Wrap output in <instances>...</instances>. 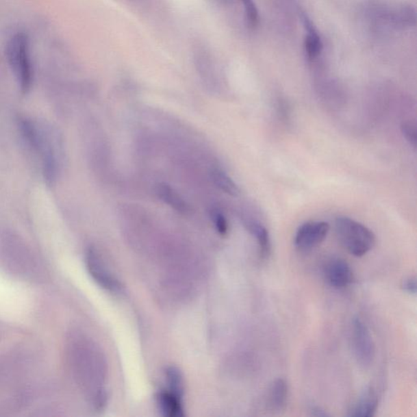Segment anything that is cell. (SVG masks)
Returning a JSON list of instances; mask_svg holds the SVG:
<instances>
[{
	"label": "cell",
	"mask_w": 417,
	"mask_h": 417,
	"mask_svg": "<svg viewBox=\"0 0 417 417\" xmlns=\"http://www.w3.org/2000/svg\"><path fill=\"white\" fill-rule=\"evenodd\" d=\"M335 229L343 247L351 255L362 257L372 251L376 236L366 226L348 217H338Z\"/></svg>",
	"instance_id": "1"
},
{
	"label": "cell",
	"mask_w": 417,
	"mask_h": 417,
	"mask_svg": "<svg viewBox=\"0 0 417 417\" xmlns=\"http://www.w3.org/2000/svg\"><path fill=\"white\" fill-rule=\"evenodd\" d=\"M6 55L21 91L27 93L31 88L33 70L29 57V40L23 33H17L8 40Z\"/></svg>",
	"instance_id": "2"
},
{
	"label": "cell",
	"mask_w": 417,
	"mask_h": 417,
	"mask_svg": "<svg viewBox=\"0 0 417 417\" xmlns=\"http://www.w3.org/2000/svg\"><path fill=\"white\" fill-rule=\"evenodd\" d=\"M351 338L352 347L358 362L364 367L371 365L375 357V344L370 331L358 317L352 322Z\"/></svg>",
	"instance_id": "3"
},
{
	"label": "cell",
	"mask_w": 417,
	"mask_h": 417,
	"mask_svg": "<svg viewBox=\"0 0 417 417\" xmlns=\"http://www.w3.org/2000/svg\"><path fill=\"white\" fill-rule=\"evenodd\" d=\"M330 227L328 223L312 221L303 223L296 232L294 244L296 249L303 252L312 251L324 242Z\"/></svg>",
	"instance_id": "4"
},
{
	"label": "cell",
	"mask_w": 417,
	"mask_h": 417,
	"mask_svg": "<svg viewBox=\"0 0 417 417\" xmlns=\"http://www.w3.org/2000/svg\"><path fill=\"white\" fill-rule=\"evenodd\" d=\"M86 264L89 273L102 288L114 293L121 290V283L107 270L96 249L93 248L88 249L86 253Z\"/></svg>",
	"instance_id": "5"
},
{
	"label": "cell",
	"mask_w": 417,
	"mask_h": 417,
	"mask_svg": "<svg viewBox=\"0 0 417 417\" xmlns=\"http://www.w3.org/2000/svg\"><path fill=\"white\" fill-rule=\"evenodd\" d=\"M326 281L335 289L349 286L354 279V274L349 264L342 259H333L325 268Z\"/></svg>",
	"instance_id": "6"
},
{
	"label": "cell",
	"mask_w": 417,
	"mask_h": 417,
	"mask_svg": "<svg viewBox=\"0 0 417 417\" xmlns=\"http://www.w3.org/2000/svg\"><path fill=\"white\" fill-rule=\"evenodd\" d=\"M379 405V396L377 390L372 387H368L361 394L355 407L351 411V416L372 417L375 416Z\"/></svg>",
	"instance_id": "7"
},
{
	"label": "cell",
	"mask_w": 417,
	"mask_h": 417,
	"mask_svg": "<svg viewBox=\"0 0 417 417\" xmlns=\"http://www.w3.org/2000/svg\"><path fill=\"white\" fill-rule=\"evenodd\" d=\"M289 398V386L285 379L279 378L269 389L268 404L270 410L281 412L286 409Z\"/></svg>",
	"instance_id": "8"
},
{
	"label": "cell",
	"mask_w": 417,
	"mask_h": 417,
	"mask_svg": "<svg viewBox=\"0 0 417 417\" xmlns=\"http://www.w3.org/2000/svg\"><path fill=\"white\" fill-rule=\"evenodd\" d=\"M157 399L160 410L166 416H184L182 397L170 392L168 390H162L158 393Z\"/></svg>",
	"instance_id": "9"
},
{
	"label": "cell",
	"mask_w": 417,
	"mask_h": 417,
	"mask_svg": "<svg viewBox=\"0 0 417 417\" xmlns=\"http://www.w3.org/2000/svg\"><path fill=\"white\" fill-rule=\"evenodd\" d=\"M157 194L166 204L169 205L176 212L180 214H188L190 212V207L186 203L178 192L167 184H159L157 188Z\"/></svg>",
	"instance_id": "10"
},
{
	"label": "cell",
	"mask_w": 417,
	"mask_h": 417,
	"mask_svg": "<svg viewBox=\"0 0 417 417\" xmlns=\"http://www.w3.org/2000/svg\"><path fill=\"white\" fill-rule=\"evenodd\" d=\"M247 227L248 229L256 238L262 257L266 259L270 255V251H272V244H270L268 231L264 226L255 221H249Z\"/></svg>",
	"instance_id": "11"
},
{
	"label": "cell",
	"mask_w": 417,
	"mask_h": 417,
	"mask_svg": "<svg viewBox=\"0 0 417 417\" xmlns=\"http://www.w3.org/2000/svg\"><path fill=\"white\" fill-rule=\"evenodd\" d=\"M305 25L307 29L308 36L305 40V49L309 60L316 59L320 55L322 50V42L320 38L318 36L315 29L312 27L311 23L305 18Z\"/></svg>",
	"instance_id": "12"
},
{
	"label": "cell",
	"mask_w": 417,
	"mask_h": 417,
	"mask_svg": "<svg viewBox=\"0 0 417 417\" xmlns=\"http://www.w3.org/2000/svg\"><path fill=\"white\" fill-rule=\"evenodd\" d=\"M212 178L214 184L223 192L227 193L231 196H238L240 190L229 175H227L225 171L220 169L214 170L212 172Z\"/></svg>",
	"instance_id": "13"
},
{
	"label": "cell",
	"mask_w": 417,
	"mask_h": 417,
	"mask_svg": "<svg viewBox=\"0 0 417 417\" xmlns=\"http://www.w3.org/2000/svg\"><path fill=\"white\" fill-rule=\"evenodd\" d=\"M166 377L168 390L170 392L178 395L179 397L184 396V383L181 372L177 368L169 367L166 370Z\"/></svg>",
	"instance_id": "14"
},
{
	"label": "cell",
	"mask_w": 417,
	"mask_h": 417,
	"mask_svg": "<svg viewBox=\"0 0 417 417\" xmlns=\"http://www.w3.org/2000/svg\"><path fill=\"white\" fill-rule=\"evenodd\" d=\"M210 216H212V221L214 227L219 234L225 236L229 231V223H227V219L223 214L218 210H213L210 212Z\"/></svg>",
	"instance_id": "15"
},
{
	"label": "cell",
	"mask_w": 417,
	"mask_h": 417,
	"mask_svg": "<svg viewBox=\"0 0 417 417\" xmlns=\"http://www.w3.org/2000/svg\"><path fill=\"white\" fill-rule=\"evenodd\" d=\"M401 131L404 138L407 140L412 147H416L417 132L416 123L412 121H405L401 125Z\"/></svg>",
	"instance_id": "16"
},
{
	"label": "cell",
	"mask_w": 417,
	"mask_h": 417,
	"mask_svg": "<svg viewBox=\"0 0 417 417\" xmlns=\"http://www.w3.org/2000/svg\"><path fill=\"white\" fill-rule=\"evenodd\" d=\"M244 10H246L247 18L249 27L253 28L255 27L259 23V14H257V10L253 3V0H242Z\"/></svg>",
	"instance_id": "17"
},
{
	"label": "cell",
	"mask_w": 417,
	"mask_h": 417,
	"mask_svg": "<svg viewBox=\"0 0 417 417\" xmlns=\"http://www.w3.org/2000/svg\"><path fill=\"white\" fill-rule=\"evenodd\" d=\"M402 287L407 294L416 295V279L415 277H407L403 279Z\"/></svg>",
	"instance_id": "18"
},
{
	"label": "cell",
	"mask_w": 417,
	"mask_h": 417,
	"mask_svg": "<svg viewBox=\"0 0 417 417\" xmlns=\"http://www.w3.org/2000/svg\"><path fill=\"white\" fill-rule=\"evenodd\" d=\"M312 414H313V415H315V416H328V414H327L326 412H325L324 410H321L320 408H319V407L313 408V409H312Z\"/></svg>",
	"instance_id": "19"
}]
</instances>
